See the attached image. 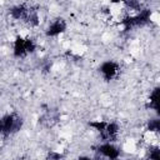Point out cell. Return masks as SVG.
Returning a JSON list of instances; mask_svg holds the SVG:
<instances>
[{
    "label": "cell",
    "instance_id": "1",
    "mask_svg": "<svg viewBox=\"0 0 160 160\" xmlns=\"http://www.w3.org/2000/svg\"><path fill=\"white\" fill-rule=\"evenodd\" d=\"M122 65L120 61H116L114 59L102 60L98 66V72L101 80L105 82H111L114 80H118L121 74Z\"/></svg>",
    "mask_w": 160,
    "mask_h": 160
}]
</instances>
